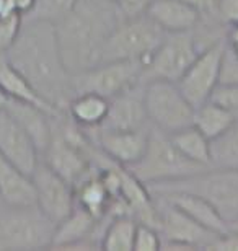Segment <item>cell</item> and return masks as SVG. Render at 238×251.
<instances>
[{
	"mask_svg": "<svg viewBox=\"0 0 238 251\" xmlns=\"http://www.w3.org/2000/svg\"><path fill=\"white\" fill-rule=\"evenodd\" d=\"M5 57L48 103L65 111L74 97L72 75L64 64L53 22L23 18L18 38Z\"/></svg>",
	"mask_w": 238,
	"mask_h": 251,
	"instance_id": "cell-1",
	"label": "cell"
},
{
	"mask_svg": "<svg viewBox=\"0 0 238 251\" xmlns=\"http://www.w3.org/2000/svg\"><path fill=\"white\" fill-rule=\"evenodd\" d=\"M119 20L113 0H77L72 10L54 23L70 75L100 64L106 39Z\"/></svg>",
	"mask_w": 238,
	"mask_h": 251,
	"instance_id": "cell-2",
	"label": "cell"
},
{
	"mask_svg": "<svg viewBox=\"0 0 238 251\" xmlns=\"http://www.w3.org/2000/svg\"><path fill=\"white\" fill-rule=\"evenodd\" d=\"M149 193H191L207 201L227 225L238 220V170L207 167L191 176L147 186Z\"/></svg>",
	"mask_w": 238,
	"mask_h": 251,
	"instance_id": "cell-3",
	"label": "cell"
},
{
	"mask_svg": "<svg viewBox=\"0 0 238 251\" xmlns=\"http://www.w3.org/2000/svg\"><path fill=\"white\" fill-rule=\"evenodd\" d=\"M206 168L207 167L204 165L186 158L171 142L170 134H165L150 126L145 153L137 163L131 165L128 170L140 183L149 186V184L191 176Z\"/></svg>",
	"mask_w": 238,
	"mask_h": 251,
	"instance_id": "cell-4",
	"label": "cell"
},
{
	"mask_svg": "<svg viewBox=\"0 0 238 251\" xmlns=\"http://www.w3.org/2000/svg\"><path fill=\"white\" fill-rule=\"evenodd\" d=\"M55 224L36 205L0 209V251L49 250Z\"/></svg>",
	"mask_w": 238,
	"mask_h": 251,
	"instance_id": "cell-5",
	"label": "cell"
},
{
	"mask_svg": "<svg viewBox=\"0 0 238 251\" xmlns=\"http://www.w3.org/2000/svg\"><path fill=\"white\" fill-rule=\"evenodd\" d=\"M165 31L159 25L142 15L135 18H121L106 39L100 62L139 61L145 64L163 41Z\"/></svg>",
	"mask_w": 238,
	"mask_h": 251,
	"instance_id": "cell-6",
	"label": "cell"
},
{
	"mask_svg": "<svg viewBox=\"0 0 238 251\" xmlns=\"http://www.w3.org/2000/svg\"><path fill=\"white\" fill-rule=\"evenodd\" d=\"M144 103L149 124L161 132L173 134L192 126L194 106L181 93L175 82H144Z\"/></svg>",
	"mask_w": 238,
	"mask_h": 251,
	"instance_id": "cell-7",
	"label": "cell"
},
{
	"mask_svg": "<svg viewBox=\"0 0 238 251\" xmlns=\"http://www.w3.org/2000/svg\"><path fill=\"white\" fill-rule=\"evenodd\" d=\"M159 212V232L161 237L160 250L165 251H196L209 250L220 235L202 227L185 212L171 205L160 196L152 194Z\"/></svg>",
	"mask_w": 238,
	"mask_h": 251,
	"instance_id": "cell-8",
	"label": "cell"
},
{
	"mask_svg": "<svg viewBox=\"0 0 238 251\" xmlns=\"http://www.w3.org/2000/svg\"><path fill=\"white\" fill-rule=\"evenodd\" d=\"M201 51L204 49L201 48L194 31L166 33L163 41L145 64L142 82L166 80L176 83Z\"/></svg>",
	"mask_w": 238,
	"mask_h": 251,
	"instance_id": "cell-9",
	"label": "cell"
},
{
	"mask_svg": "<svg viewBox=\"0 0 238 251\" xmlns=\"http://www.w3.org/2000/svg\"><path fill=\"white\" fill-rule=\"evenodd\" d=\"M142 72L144 64L139 61L100 62L72 75L74 97L80 93H96L111 100L142 82Z\"/></svg>",
	"mask_w": 238,
	"mask_h": 251,
	"instance_id": "cell-10",
	"label": "cell"
},
{
	"mask_svg": "<svg viewBox=\"0 0 238 251\" xmlns=\"http://www.w3.org/2000/svg\"><path fill=\"white\" fill-rule=\"evenodd\" d=\"M29 178L34 189V204L49 220L57 225L72 212L75 207V193L67 179L44 162L38 163Z\"/></svg>",
	"mask_w": 238,
	"mask_h": 251,
	"instance_id": "cell-11",
	"label": "cell"
},
{
	"mask_svg": "<svg viewBox=\"0 0 238 251\" xmlns=\"http://www.w3.org/2000/svg\"><path fill=\"white\" fill-rule=\"evenodd\" d=\"M225 39L206 48L199 52L188 70L181 75L176 82L181 93L188 98V101L194 108L201 106L207 100H211L212 92L219 85V72L222 54H224Z\"/></svg>",
	"mask_w": 238,
	"mask_h": 251,
	"instance_id": "cell-12",
	"label": "cell"
},
{
	"mask_svg": "<svg viewBox=\"0 0 238 251\" xmlns=\"http://www.w3.org/2000/svg\"><path fill=\"white\" fill-rule=\"evenodd\" d=\"M85 130L96 147L109 160L129 168L131 165L137 163L145 153L150 127L140 130H108L93 127Z\"/></svg>",
	"mask_w": 238,
	"mask_h": 251,
	"instance_id": "cell-13",
	"label": "cell"
},
{
	"mask_svg": "<svg viewBox=\"0 0 238 251\" xmlns=\"http://www.w3.org/2000/svg\"><path fill=\"white\" fill-rule=\"evenodd\" d=\"M0 153L28 176L41 162L36 144L7 108L0 109Z\"/></svg>",
	"mask_w": 238,
	"mask_h": 251,
	"instance_id": "cell-14",
	"label": "cell"
},
{
	"mask_svg": "<svg viewBox=\"0 0 238 251\" xmlns=\"http://www.w3.org/2000/svg\"><path fill=\"white\" fill-rule=\"evenodd\" d=\"M144 103V82L109 100V109L98 129L108 130H140L149 129Z\"/></svg>",
	"mask_w": 238,
	"mask_h": 251,
	"instance_id": "cell-15",
	"label": "cell"
},
{
	"mask_svg": "<svg viewBox=\"0 0 238 251\" xmlns=\"http://www.w3.org/2000/svg\"><path fill=\"white\" fill-rule=\"evenodd\" d=\"M147 17L165 33L192 31L201 22V15L185 0H154Z\"/></svg>",
	"mask_w": 238,
	"mask_h": 251,
	"instance_id": "cell-16",
	"label": "cell"
},
{
	"mask_svg": "<svg viewBox=\"0 0 238 251\" xmlns=\"http://www.w3.org/2000/svg\"><path fill=\"white\" fill-rule=\"evenodd\" d=\"M160 196L165 201H168L171 205L185 212L189 219L197 222L207 230L217 235H224L229 232V225L224 219L217 214V210L202 198L191 193H181V191H173V193H150Z\"/></svg>",
	"mask_w": 238,
	"mask_h": 251,
	"instance_id": "cell-17",
	"label": "cell"
},
{
	"mask_svg": "<svg viewBox=\"0 0 238 251\" xmlns=\"http://www.w3.org/2000/svg\"><path fill=\"white\" fill-rule=\"evenodd\" d=\"M0 88L3 90V93L7 95L8 100L13 101H22L28 104H34V106L44 109L53 116L64 113L48 103L36 90L31 87V83L8 62V59L5 57L3 52H0Z\"/></svg>",
	"mask_w": 238,
	"mask_h": 251,
	"instance_id": "cell-18",
	"label": "cell"
},
{
	"mask_svg": "<svg viewBox=\"0 0 238 251\" xmlns=\"http://www.w3.org/2000/svg\"><path fill=\"white\" fill-rule=\"evenodd\" d=\"M0 198L7 205L23 207L34 204L31 178L0 153Z\"/></svg>",
	"mask_w": 238,
	"mask_h": 251,
	"instance_id": "cell-19",
	"label": "cell"
},
{
	"mask_svg": "<svg viewBox=\"0 0 238 251\" xmlns=\"http://www.w3.org/2000/svg\"><path fill=\"white\" fill-rule=\"evenodd\" d=\"M7 109L29 134L33 142L36 144L39 155H43L51 140V134H53V114L34 106V104L13 101V100L8 101Z\"/></svg>",
	"mask_w": 238,
	"mask_h": 251,
	"instance_id": "cell-20",
	"label": "cell"
},
{
	"mask_svg": "<svg viewBox=\"0 0 238 251\" xmlns=\"http://www.w3.org/2000/svg\"><path fill=\"white\" fill-rule=\"evenodd\" d=\"M109 109V100L96 93H80L70 100L65 113L75 124L85 129H93L105 121Z\"/></svg>",
	"mask_w": 238,
	"mask_h": 251,
	"instance_id": "cell-21",
	"label": "cell"
},
{
	"mask_svg": "<svg viewBox=\"0 0 238 251\" xmlns=\"http://www.w3.org/2000/svg\"><path fill=\"white\" fill-rule=\"evenodd\" d=\"M75 205L88 210L95 217L103 219L108 214L111 198L98 176V168L74 186Z\"/></svg>",
	"mask_w": 238,
	"mask_h": 251,
	"instance_id": "cell-22",
	"label": "cell"
},
{
	"mask_svg": "<svg viewBox=\"0 0 238 251\" xmlns=\"http://www.w3.org/2000/svg\"><path fill=\"white\" fill-rule=\"evenodd\" d=\"M237 121L235 114L229 109L217 104L212 100H207L201 106L194 108V118H192V126L201 130L209 140H214L224 134L232 124Z\"/></svg>",
	"mask_w": 238,
	"mask_h": 251,
	"instance_id": "cell-23",
	"label": "cell"
},
{
	"mask_svg": "<svg viewBox=\"0 0 238 251\" xmlns=\"http://www.w3.org/2000/svg\"><path fill=\"white\" fill-rule=\"evenodd\" d=\"M137 220L132 215H114L106 222L101 250L106 251H132Z\"/></svg>",
	"mask_w": 238,
	"mask_h": 251,
	"instance_id": "cell-24",
	"label": "cell"
},
{
	"mask_svg": "<svg viewBox=\"0 0 238 251\" xmlns=\"http://www.w3.org/2000/svg\"><path fill=\"white\" fill-rule=\"evenodd\" d=\"M170 139L186 158L204 167H211V140L194 126H188L170 134Z\"/></svg>",
	"mask_w": 238,
	"mask_h": 251,
	"instance_id": "cell-25",
	"label": "cell"
},
{
	"mask_svg": "<svg viewBox=\"0 0 238 251\" xmlns=\"http://www.w3.org/2000/svg\"><path fill=\"white\" fill-rule=\"evenodd\" d=\"M211 167L238 170V119L224 134L211 140Z\"/></svg>",
	"mask_w": 238,
	"mask_h": 251,
	"instance_id": "cell-26",
	"label": "cell"
},
{
	"mask_svg": "<svg viewBox=\"0 0 238 251\" xmlns=\"http://www.w3.org/2000/svg\"><path fill=\"white\" fill-rule=\"evenodd\" d=\"M77 0H36L31 13L23 18H38L57 23L64 15H67Z\"/></svg>",
	"mask_w": 238,
	"mask_h": 251,
	"instance_id": "cell-27",
	"label": "cell"
},
{
	"mask_svg": "<svg viewBox=\"0 0 238 251\" xmlns=\"http://www.w3.org/2000/svg\"><path fill=\"white\" fill-rule=\"evenodd\" d=\"M23 26V15L10 13L5 17H0V52H7L15 39L18 38L20 29Z\"/></svg>",
	"mask_w": 238,
	"mask_h": 251,
	"instance_id": "cell-28",
	"label": "cell"
},
{
	"mask_svg": "<svg viewBox=\"0 0 238 251\" xmlns=\"http://www.w3.org/2000/svg\"><path fill=\"white\" fill-rule=\"evenodd\" d=\"M161 247L160 232L150 225L137 224L134 237V248L135 251H157Z\"/></svg>",
	"mask_w": 238,
	"mask_h": 251,
	"instance_id": "cell-29",
	"label": "cell"
},
{
	"mask_svg": "<svg viewBox=\"0 0 238 251\" xmlns=\"http://www.w3.org/2000/svg\"><path fill=\"white\" fill-rule=\"evenodd\" d=\"M219 85H238V56L227 44V39L220 62Z\"/></svg>",
	"mask_w": 238,
	"mask_h": 251,
	"instance_id": "cell-30",
	"label": "cell"
},
{
	"mask_svg": "<svg viewBox=\"0 0 238 251\" xmlns=\"http://www.w3.org/2000/svg\"><path fill=\"white\" fill-rule=\"evenodd\" d=\"M211 100L234 113L238 119V85H217Z\"/></svg>",
	"mask_w": 238,
	"mask_h": 251,
	"instance_id": "cell-31",
	"label": "cell"
},
{
	"mask_svg": "<svg viewBox=\"0 0 238 251\" xmlns=\"http://www.w3.org/2000/svg\"><path fill=\"white\" fill-rule=\"evenodd\" d=\"M121 18H135L142 17L154 0H113Z\"/></svg>",
	"mask_w": 238,
	"mask_h": 251,
	"instance_id": "cell-32",
	"label": "cell"
},
{
	"mask_svg": "<svg viewBox=\"0 0 238 251\" xmlns=\"http://www.w3.org/2000/svg\"><path fill=\"white\" fill-rule=\"evenodd\" d=\"M192 8H196L202 18L219 17V0H185Z\"/></svg>",
	"mask_w": 238,
	"mask_h": 251,
	"instance_id": "cell-33",
	"label": "cell"
},
{
	"mask_svg": "<svg viewBox=\"0 0 238 251\" xmlns=\"http://www.w3.org/2000/svg\"><path fill=\"white\" fill-rule=\"evenodd\" d=\"M219 17L227 25L238 23V0H219Z\"/></svg>",
	"mask_w": 238,
	"mask_h": 251,
	"instance_id": "cell-34",
	"label": "cell"
},
{
	"mask_svg": "<svg viewBox=\"0 0 238 251\" xmlns=\"http://www.w3.org/2000/svg\"><path fill=\"white\" fill-rule=\"evenodd\" d=\"M209 250H217V251H238V232L229 230L227 233L220 235V237L211 245Z\"/></svg>",
	"mask_w": 238,
	"mask_h": 251,
	"instance_id": "cell-35",
	"label": "cell"
},
{
	"mask_svg": "<svg viewBox=\"0 0 238 251\" xmlns=\"http://www.w3.org/2000/svg\"><path fill=\"white\" fill-rule=\"evenodd\" d=\"M12 2L15 7V12L23 15V17L31 13V10L34 8V5H36V0H12Z\"/></svg>",
	"mask_w": 238,
	"mask_h": 251,
	"instance_id": "cell-36",
	"label": "cell"
},
{
	"mask_svg": "<svg viewBox=\"0 0 238 251\" xmlns=\"http://www.w3.org/2000/svg\"><path fill=\"white\" fill-rule=\"evenodd\" d=\"M227 44L232 48V51H234L237 56H238V23H234V25H229V29H227Z\"/></svg>",
	"mask_w": 238,
	"mask_h": 251,
	"instance_id": "cell-37",
	"label": "cell"
},
{
	"mask_svg": "<svg viewBox=\"0 0 238 251\" xmlns=\"http://www.w3.org/2000/svg\"><path fill=\"white\" fill-rule=\"evenodd\" d=\"M8 101H10V100H8V97H7V95L3 93V90L0 88V109H5V108H7Z\"/></svg>",
	"mask_w": 238,
	"mask_h": 251,
	"instance_id": "cell-38",
	"label": "cell"
},
{
	"mask_svg": "<svg viewBox=\"0 0 238 251\" xmlns=\"http://www.w3.org/2000/svg\"><path fill=\"white\" fill-rule=\"evenodd\" d=\"M229 230H234V232H238V220H235V222H232L229 225Z\"/></svg>",
	"mask_w": 238,
	"mask_h": 251,
	"instance_id": "cell-39",
	"label": "cell"
},
{
	"mask_svg": "<svg viewBox=\"0 0 238 251\" xmlns=\"http://www.w3.org/2000/svg\"><path fill=\"white\" fill-rule=\"evenodd\" d=\"M3 205H7V204H5V202H3V201H2V198H0V209H2V207H3Z\"/></svg>",
	"mask_w": 238,
	"mask_h": 251,
	"instance_id": "cell-40",
	"label": "cell"
}]
</instances>
